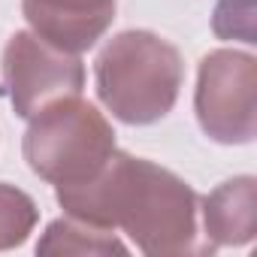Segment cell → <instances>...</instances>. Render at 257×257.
Masks as SVG:
<instances>
[{"label": "cell", "mask_w": 257, "mask_h": 257, "mask_svg": "<svg viewBox=\"0 0 257 257\" xmlns=\"http://www.w3.org/2000/svg\"><path fill=\"white\" fill-rule=\"evenodd\" d=\"M55 197L70 218L121 230L143 254H206L197 191L146 158L115 149L100 173L79 185H58Z\"/></svg>", "instance_id": "cell-1"}, {"label": "cell", "mask_w": 257, "mask_h": 257, "mask_svg": "<svg viewBox=\"0 0 257 257\" xmlns=\"http://www.w3.org/2000/svg\"><path fill=\"white\" fill-rule=\"evenodd\" d=\"M100 103L124 124H155L173 112L185 64L173 43L152 31L115 34L94 61Z\"/></svg>", "instance_id": "cell-2"}, {"label": "cell", "mask_w": 257, "mask_h": 257, "mask_svg": "<svg viewBox=\"0 0 257 257\" xmlns=\"http://www.w3.org/2000/svg\"><path fill=\"white\" fill-rule=\"evenodd\" d=\"M25 161L49 185L88 182L115 152V131L106 115L79 94L61 97L28 118Z\"/></svg>", "instance_id": "cell-3"}, {"label": "cell", "mask_w": 257, "mask_h": 257, "mask_svg": "<svg viewBox=\"0 0 257 257\" xmlns=\"http://www.w3.org/2000/svg\"><path fill=\"white\" fill-rule=\"evenodd\" d=\"M257 58L215 49L200 61L194 112L203 134L221 146H248L257 134Z\"/></svg>", "instance_id": "cell-4"}, {"label": "cell", "mask_w": 257, "mask_h": 257, "mask_svg": "<svg viewBox=\"0 0 257 257\" xmlns=\"http://www.w3.org/2000/svg\"><path fill=\"white\" fill-rule=\"evenodd\" d=\"M4 82L16 115L28 121L43 106L82 94L85 64L34 31H16L4 49Z\"/></svg>", "instance_id": "cell-5"}, {"label": "cell", "mask_w": 257, "mask_h": 257, "mask_svg": "<svg viewBox=\"0 0 257 257\" xmlns=\"http://www.w3.org/2000/svg\"><path fill=\"white\" fill-rule=\"evenodd\" d=\"M118 0H22L25 19L46 43L82 55L112 28Z\"/></svg>", "instance_id": "cell-6"}, {"label": "cell", "mask_w": 257, "mask_h": 257, "mask_svg": "<svg viewBox=\"0 0 257 257\" xmlns=\"http://www.w3.org/2000/svg\"><path fill=\"white\" fill-rule=\"evenodd\" d=\"M206 251L239 248L254 239L257 230V179L236 176L200 200Z\"/></svg>", "instance_id": "cell-7"}, {"label": "cell", "mask_w": 257, "mask_h": 257, "mask_svg": "<svg viewBox=\"0 0 257 257\" xmlns=\"http://www.w3.org/2000/svg\"><path fill=\"white\" fill-rule=\"evenodd\" d=\"M37 254H127V245L112 230L67 215L46 227L43 239L37 242Z\"/></svg>", "instance_id": "cell-8"}, {"label": "cell", "mask_w": 257, "mask_h": 257, "mask_svg": "<svg viewBox=\"0 0 257 257\" xmlns=\"http://www.w3.org/2000/svg\"><path fill=\"white\" fill-rule=\"evenodd\" d=\"M37 221H40V209L34 197L16 185L0 182V251L25 245Z\"/></svg>", "instance_id": "cell-9"}]
</instances>
